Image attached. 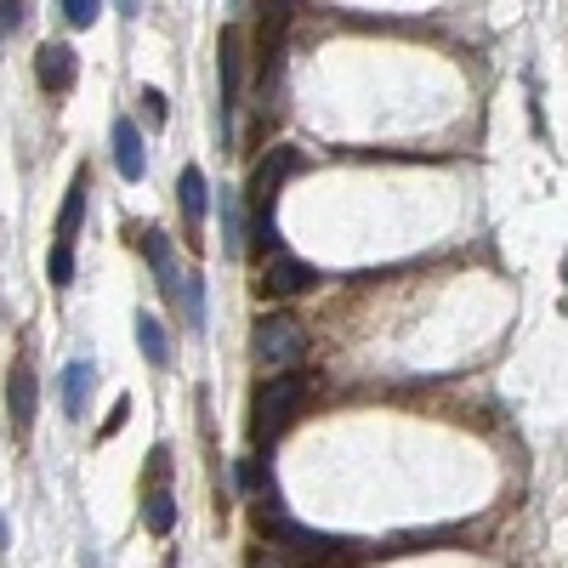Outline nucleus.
<instances>
[{"label": "nucleus", "instance_id": "obj_3", "mask_svg": "<svg viewBox=\"0 0 568 568\" xmlns=\"http://www.w3.org/2000/svg\"><path fill=\"white\" fill-rule=\"evenodd\" d=\"M216 69H222V109H216V136L233 142V114H240V74H245V40L240 29H222L216 40Z\"/></svg>", "mask_w": 568, "mask_h": 568}, {"label": "nucleus", "instance_id": "obj_14", "mask_svg": "<svg viewBox=\"0 0 568 568\" xmlns=\"http://www.w3.org/2000/svg\"><path fill=\"white\" fill-rule=\"evenodd\" d=\"M142 524H149V535H171V529H176V500H171V489H154L149 500H142Z\"/></svg>", "mask_w": 568, "mask_h": 568}, {"label": "nucleus", "instance_id": "obj_21", "mask_svg": "<svg viewBox=\"0 0 568 568\" xmlns=\"http://www.w3.org/2000/svg\"><path fill=\"white\" fill-rule=\"evenodd\" d=\"M125 415H131V398H114V409H109V420H103V438H114V433H120Z\"/></svg>", "mask_w": 568, "mask_h": 568}, {"label": "nucleus", "instance_id": "obj_1", "mask_svg": "<svg viewBox=\"0 0 568 568\" xmlns=\"http://www.w3.org/2000/svg\"><path fill=\"white\" fill-rule=\"evenodd\" d=\"M296 409H302V375H296V369L267 375V382L256 387V398H251V438L267 449L284 426L296 420Z\"/></svg>", "mask_w": 568, "mask_h": 568}, {"label": "nucleus", "instance_id": "obj_11", "mask_svg": "<svg viewBox=\"0 0 568 568\" xmlns=\"http://www.w3.org/2000/svg\"><path fill=\"white\" fill-rule=\"evenodd\" d=\"M136 347H142V358H149L154 369L171 364V336H165V324L149 318V313H136Z\"/></svg>", "mask_w": 568, "mask_h": 568}, {"label": "nucleus", "instance_id": "obj_20", "mask_svg": "<svg viewBox=\"0 0 568 568\" xmlns=\"http://www.w3.org/2000/svg\"><path fill=\"white\" fill-rule=\"evenodd\" d=\"M142 114H149V125L160 131V125H165V91H154V85L142 91Z\"/></svg>", "mask_w": 568, "mask_h": 568}, {"label": "nucleus", "instance_id": "obj_19", "mask_svg": "<svg viewBox=\"0 0 568 568\" xmlns=\"http://www.w3.org/2000/svg\"><path fill=\"white\" fill-rule=\"evenodd\" d=\"M23 29V0H0V40Z\"/></svg>", "mask_w": 568, "mask_h": 568}, {"label": "nucleus", "instance_id": "obj_7", "mask_svg": "<svg viewBox=\"0 0 568 568\" xmlns=\"http://www.w3.org/2000/svg\"><path fill=\"white\" fill-rule=\"evenodd\" d=\"M91 382H98V369H91L85 358H74V364H63V375H58V393H63V415H69V420H80V415H85V398H91Z\"/></svg>", "mask_w": 568, "mask_h": 568}, {"label": "nucleus", "instance_id": "obj_15", "mask_svg": "<svg viewBox=\"0 0 568 568\" xmlns=\"http://www.w3.org/2000/svg\"><path fill=\"white\" fill-rule=\"evenodd\" d=\"M187 284V291H182V307H187V324H194V329H205L211 324V313H205V278L194 273V278H182Z\"/></svg>", "mask_w": 568, "mask_h": 568}, {"label": "nucleus", "instance_id": "obj_18", "mask_svg": "<svg viewBox=\"0 0 568 568\" xmlns=\"http://www.w3.org/2000/svg\"><path fill=\"white\" fill-rule=\"evenodd\" d=\"M98 12H103V0H63V18L74 29H91V23H98Z\"/></svg>", "mask_w": 568, "mask_h": 568}, {"label": "nucleus", "instance_id": "obj_22", "mask_svg": "<svg viewBox=\"0 0 568 568\" xmlns=\"http://www.w3.org/2000/svg\"><path fill=\"white\" fill-rule=\"evenodd\" d=\"M251 568H302V562H296L291 551H284V557H278V551H256V557H251Z\"/></svg>", "mask_w": 568, "mask_h": 568}, {"label": "nucleus", "instance_id": "obj_17", "mask_svg": "<svg viewBox=\"0 0 568 568\" xmlns=\"http://www.w3.org/2000/svg\"><path fill=\"white\" fill-rule=\"evenodd\" d=\"M45 273H52L58 291H63V284H74V245H52V262H45Z\"/></svg>", "mask_w": 568, "mask_h": 568}, {"label": "nucleus", "instance_id": "obj_5", "mask_svg": "<svg viewBox=\"0 0 568 568\" xmlns=\"http://www.w3.org/2000/svg\"><path fill=\"white\" fill-rule=\"evenodd\" d=\"M114 171L125 182H142V171H149V149H142L136 120H114Z\"/></svg>", "mask_w": 568, "mask_h": 568}, {"label": "nucleus", "instance_id": "obj_16", "mask_svg": "<svg viewBox=\"0 0 568 568\" xmlns=\"http://www.w3.org/2000/svg\"><path fill=\"white\" fill-rule=\"evenodd\" d=\"M233 489H240V495H262V489H267L262 460H240V466H233Z\"/></svg>", "mask_w": 568, "mask_h": 568}, {"label": "nucleus", "instance_id": "obj_9", "mask_svg": "<svg viewBox=\"0 0 568 568\" xmlns=\"http://www.w3.org/2000/svg\"><path fill=\"white\" fill-rule=\"evenodd\" d=\"M142 256H149V267H154V278H160V291L165 296H176V256H171V240H165V233L160 227H149V233H142Z\"/></svg>", "mask_w": 568, "mask_h": 568}, {"label": "nucleus", "instance_id": "obj_10", "mask_svg": "<svg viewBox=\"0 0 568 568\" xmlns=\"http://www.w3.org/2000/svg\"><path fill=\"white\" fill-rule=\"evenodd\" d=\"M7 409H12L18 426H29L34 409H40V387H34V369H29V364L12 369V382H7Z\"/></svg>", "mask_w": 568, "mask_h": 568}, {"label": "nucleus", "instance_id": "obj_8", "mask_svg": "<svg viewBox=\"0 0 568 568\" xmlns=\"http://www.w3.org/2000/svg\"><path fill=\"white\" fill-rule=\"evenodd\" d=\"M176 200H182V216L187 222H205V211H211V182H205V171L200 165H182V176H176Z\"/></svg>", "mask_w": 568, "mask_h": 568}, {"label": "nucleus", "instance_id": "obj_4", "mask_svg": "<svg viewBox=\"0 0 568 568\" xmlns=\"http://www.w3.org/2000/svg\"><path fill=\"white\" fill-rule=\"evenodd\" d=\"M307 284H313V267L302 256H291V251H267L262 256V291L296 296V291H307Z\"/></svg>", "mask_w": 568, "mask_h": 568}, {"label": "nucleus", "instance_id": "obj_2", "mask_svg": "<svg viewBox=\"0 0 568 568\" xmlns=\"http://www.w3.org/2000/svg\"><path fill=\"white\" fill-rule=\"evenodd\" d=\"M256 364H262L267 375L302 369V364H307V329H302L291 313H267V318H256Z\"/></svg>", "mask_w": 568, "mask_h": 568}, {"label": "nucleus", "instance_id": "obj_13", "mask_svg": "<svg viewBox=\"0 0 568 568\" xmlns=\"http://www.w3.org/2000/svg\"><path fill=\"white\" fill-rule=\"evenodd\" d=\"M80 222H85V176H74V187L63 194V216H58V245H74Z\"/></svg>", "mask_w": 568, "mask_h": 568}, {"label": "nucleus", "instance_id": "obj_6", "mask_svg": "<svg viewBox=\"0 0 568 568\" xmlns=\"http://www.w3.org/2000/svg\"><path fill=\"white\" fill-rule=\"evenodd\" d=\"M74 45H63V40H52V45H40V58H34V74H40V85L45 91H69L74 85Z\"/></svg>", "mask_w": 568, "mask_h": 568}, {"label": "nucleus", "instance_id": "obj_12", "mask_svg": "<svg viewBox=\"0 0 568 568\" xmlns=\"http://www.w3.org/2000/svg\"><path fill=\"white\" fill-rule=\"evenodd\" d=\"M222 233H227V256L251 245V211L240 205V194H222Z\"/></svg>", "mask_w": 568, "mask_h": 568}]
</instances>
